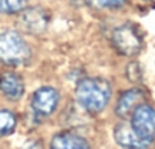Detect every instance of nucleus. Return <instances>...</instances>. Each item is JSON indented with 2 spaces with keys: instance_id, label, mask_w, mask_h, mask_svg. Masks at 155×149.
<instances>
[{
  "instance_id": "obj_13",
  "label": "nucleus",
  "mask_w": 155,
  "mask_h": 149,
  "mask_svg": "<svg viewBox=\"0 0 155 149\" xmlns=\"http://www.w3.org/2000/svg\"><path fill=\"white\" fill-rule=\"evenodd\" d=\"M94 8H119L125 3V0H87Z\"/></svg>"
},
{
  "instance_id": "obj_2",
  "label": "nucleus",
  "mask_w": 155,
  "mask_h": 149,
  "mask_svg": "<svg viewBox=\"0 0 155 149\" xmlns=\"http://www.w3.org/2000/svg\"><path fill=\"white\" fill-rule=\"evenodd\" d=\"M31 56L29 46L14 31L0 34V62L6 65H21Z\"/></svg>"
},
{
  "instance_id": "obj_1",
  "label": "nucleus",
  "mask_w": 155,
  "mask_h": 149,
  "mask_svg": "<svg viewBox=\"0 0 155 149\" xmlns=\"http://www.w3.org/2000/svg\"><path fill=\"white\" fill-rule=\"evenodd\" d=\"M111 98V85L108 81L101 78H85L79 81L76 88V99L79 105L91 113H101Z\"/></svg>"
},
{
  "instance_id": "obj_4",
  "label": "nucleus",
  "mask_w": 155,
  "mask_h": 149,
  "mask_svg": "<svg viewBox=\"0 0 155 149\" xmlns=\"http://www.w3.org/2000/svg\"><path fill=\"white\" fill-rule=\"evenodd\" d=\"M131 126L144 138H155V110L149 105L141 104L131 114Z\"/></svg>"
},
{
  "instance_id": "obj_7",
  "label": "nucleus",
  "mask_w": 155,
  "mask_h": 149,
  "mask_svg": "<svg viewBox=\"0 0 155 149\" xmlns=\"http://www.w3.org/2000/svg\"><path fill=\"white\" fill-rule=\"evenodd\" d=\"M20 28L32 35H38L43 34L47 28V15L43 9L40 8H29V9H23L21 15H20Z\"/></svg>"
},
{
  "instance_id": "obj_12",
  "label": "nucleus",
  "mask_w": 155,
  "mask_h": 149,
  "mask_svg": "<svg viewBox=\"0 0 155 149\" xmlns=\"http://www.w3.org/2000/svg\"><path fill=\"white\" fill-rule=\"evenodd\" d=\"M26 8V0H0V12L15 14Z\"/></svg>"
},
{
  "instance_id": "obj_14",
  "label": "nucleus",
  "mask_w": 155,
  "mask_h": 149,
  "mask_svg": "<svg viewBox=\"0 0 155 149\" xmlns=\"http://www.w3.org/2000/svg\"><path fill=\"white\" fill-rule=\"evenodd\" d=\"M126 74H128L129 81H132V82H138V81L141 79V70H140V65H138L137 62H131V64L128 65Z\"/></svg>"
},
{
  "instance_id": "obj_3",
  "label": "nucleus",
  "mask_w": 155,
  "mask_h": 149,
  "mask_svg": "<svg viewBox=\"0 0 155 149\" xmlns=\"http://www.w3.org/2000/svg\"><path fill=\"white\" fill-rule=\"evenodd\" d=\"M113 43L116 49L126 56L137 55L141 50L143 40L140 32L132 25H122L113 32Z\"/></svg>"
},
{
  "instance_id": "obj_10",
  "label": "nucleus",
  "mask_w": 155,
  "mask_h": 149,
  "mask_svg": "<svg viewBox=\"0 0 155 149\" xmlns=\"http://www.w3.org/2000/svg\"><path fill=\"white\" fill-rule=\"evenodd\" d=\"M50 149H90L87 140L74 132H59L53 137Z\"/></svg>"
},
{
  "instance_id": "obj_11",
  "label": "nucleus",
  "mask_w": 155,
  "mask_h": 149,
  "mask_svg": "<svg viewBox=\"0 0 155 149\" xmlns=\"http://www.w3.org/2000/svg\"><path fill=\"white\" fill-rule=\"evenodd\" d=\"M17 119L11 111H0V137L8 135L15 129Z\"/></svg>"
},
{
  "instance_id": "obj_9",
  "label": "nucleus",
  "mask_w": 155,
  "mask_h": 149,
  "mask_svg": "<svg viewBox=\"0 0 155 149\" xmlns=\"http://www.w3.org/2000/svg\"><path fill=\"white\" fill-rule=\"evenodd\" d=\"M0 90H2V93L8 99L18 101L25 93V85H23V81L20 79L18 74L11 73V71H5L0 74Z\"/></svg>"
},
{
  "instance_id": "obj_5",
  "label": "nucleus",
  "mask_w": 155,
  "mask_h": 149,
  "mask_svg": "<svg viewBox=\"0 0 155 149\" xmlns=\"http://www.w3.org/2000/svg\"><path fill=\"white\" fill-rule=\"evenodd\" d=\"M114 138L125 149H147L152 143L150 140L141 137L131 126V123H126V122H120L119 125H116Z\"/></svg>"
},
{
  "instance_id": "obj_6",
  "label": "nucleus",
  "mask_w": 155,
  "mask_h": 149,
  "mask_svg": "<svg viewBox=\"0 0 155 149\" xmlns=\"http://www.w3.org/2000/svg\"><path fill=\"white\" fill-rule=\"evenodd\" d=\"M59 101V94L52 87H43L34 93L32 98V110L38 116H49L55 111Z\"/></svg>"
},
{
  "instance_id": "obj_8",
  "label": "nucleus",
  "mask_w": 155,
  "mask_h": 149,
  "mask_svg": "<svg viewBox=\"0 0 155 149\" xmlns=\"http://www.w3.org/2000/svg\"><path fill=\"white\" fill-rule=\"evenodd\" d=\"M143 101H144V93L140 88H131V90L125 91L117 102V108H116L117 116H120V117L131 116L134 113V110L143 104Z\"/></svg>"
}]
</instances>
